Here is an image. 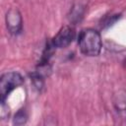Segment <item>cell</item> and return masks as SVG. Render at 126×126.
<instances>
[{
  "label": "cell",
  "mask_w": 126,
  "mask_h": 126,
  "mask_svg": "<svg viewBox=\"0 0 126 126\" xmlns=\"http://www.w3.org/2000/svg\"><path fill=\"white\" fill-rule=\"evenodd\" d=\"M124 65H125V66H126V58H125V59H124Z\"/></svg>",
  "instance_id": "9c48e42d"
},
{
  "label": "cell",
  "mask_w": 126,
  "mask_h": 126,
  "mask_svg": "<svg viewBox=\"0 0 126 126\" xmlns=\"http://www.w3.org/2000/svg\"><path fill=\"white\" fill-rule=\"evenodd\" d=\"M31 80L32 82V85L34 87V89L37 91V92H41L44 88V76H42L40 73H38L37 71H34L32 72L31 75Z\"/></svg>",
  "instance_id": "52a82bcc"
},
{
  "label": "cell",
  "mask_w": 126,
  "mask_h": 126,
  "mask_svg": "<svg viewBox=\"0 0 126 126\" xmlns=\"http://www.w3.org/2000/svg\"><path fill=\"white\" fill-rule=\"evenodd\" d=\"M27 120H28V113L24 108H22L16 112L13 119V123L14 125H23L26 124Z\"/></svg>",
  "instance_id": "ba28073f"
},
{
  "label": "cell",
  "mask_w": 126,
  "mask_h": 126,
  "mask_svg": "<svg viewBox=\"0 0 126 126\" xmlns=\"http://www.w3.org/2000/svg\"><path fill=\"white\" fill-rule=\"evenodd\" d=\"M24 84L23 76L15 71L6 72L0 78V100L6 102L8 95L18 87Z\"/></svg>",
  "instance_id": "7a4b0ae2"
},
{
  "label": "cell",
  "mask_w": 126,
  "mask_h": 126,
  "mask_svg": "<svg viewBox=\"0 0 126 126\" xmlns=\"http://www.w3.org/2000/svg\"><path fill=\"white\" fill-rule=\"evenodd\" d=\"M75 37V29L72 26H63L55 34V36L50 40L55 48H65L73 42Z\"/></svg>",
  "instance_id": "277c9868"
},
{
  "label": "cell",
  "mask_w": 126,
  "mask_h": 126,
  "mask_svg": "<svg viewBox=\"0 0 126 126\" xmlns=\"http://www.w3.org/2000/svg\"><path fill=\"white\" fill-rule=\"evenodd\" d=\"M80 51L90 57L99 55L102 47V40L99 32L94 29H84L78 35Z\"/></svg>",
  "instance_id": "6da1fadb"
},
{
  "label": "cell",
  "mask_w": 126,
  "mask_h": 126,
  "mask_svg": "<svg viewBox=\"0 0 126 126\" xmlns=\"http://www.w3.org/2000/svg\"><path fill=\"white\" fill-rule=\"evenodd\" d=\"M112 104L115 111L124 119H126V90L120 89L114 93L112 96Z\"/></svg>",
  "instance_id": "5b68a950"
},
{
  "label": "cell",
  "mask_w": 126,
  "mask_h": 126,
  "mask_svg": "<svg viewBox=\"0 0 126 126\" xmlns=\"http://www.w3.org/2000/svg\"><path fill=\"white\" fill-rule=\"evenodd\" d=\"M7 30L12 35H19L23 31V17L17 8H11L5 16Z\"/></svg>",
  "instance_id": "3957f363"
},
{
  "label": "cell",
  "mask_w": 126,
  "mask_h": 126,
  "mask_svg": "<svg viewBox=\"0 0 126 126\" xmlns=\"http://www.w3.org/2000/svg\"><path fill=\"white\" fill-rule=\"evenodd\" d=\"M85 13H86V6L83 5L82 3H76L72 6V8L70 9V12L68 14V19L69 22L72 25H77L79 24L83 18L85 17Z\"/></svg>",
  "instance_id": "8992f818"
}]
</instances>
